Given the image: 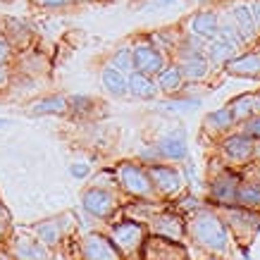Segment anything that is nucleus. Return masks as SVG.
<instances>
[{"label":"nucleus","instance_id":"obj_1","mask_svg":"<svg viewBox=\"0 0 260 260\" xmlns=\"http://www.w3.org/2000/svg\"><path fill=\"white\" fill-rule=\"evenodd\" d=\"M186 234L193 244L201 246L210 255H227L232 246V232L224 224L222 215L210 208H198L186 220Z\"/></svg>","mask_w":260,"mask_h":260},{"label":"nucleus","instance_id":"obj_2","mask_svg":"<svg viewBox=\"0 0 260 260\" xmlns=\"http://www.w3.org/2000/svg\"><path fill=\"white\" fill-rule=\"evenodd\" d=\"M146 224L139 220H124V222H115L110 227L112 244L117 246V251L122 253V258H132L146 246Z\"/></svg>","mask_w":260,"mask_h":260},{"label":"nucleus","instance_id":"obj_3","mask_svg":"<svg viewBox=\"0 0 260 260\" xmlns=\"http://www.w3.org/2000/svg\"><path fill=\"white\" fill-rule=\"evenodd\" d=\"M222 220L229 227L232 237L241 241H253L260 229V210H248L241 205H222Z\"/></svg>","mask_w":260,"mask_h":260},{"label":"nucleus","instance_id":"obj_4","mask_svg":"<svg viewBox=\"0 0 260 260\" xmlns=\"http://www.w3.org/2000/svg\"><path fill=\"white\" fill-rule=\"evenodd\" d=\"M117 184L134 198H155V186L150 181L148 167L139 162H122L117 167Z\"/></svg>","mask_w":260,"mask_h":260},{"label":"nucleus","instance_id":"obj_5","mask_svg":"<svg viewBox=\"0 0 260 260\" xmlns=\"http://www.w3.org/2000/svg\"><path fill=\"white\" fill-rule=\"evenodd\" d=\"M255 139H251L244 132H229L222 136L220 153L229 165H248L255 158Z\"/></svg>","mask_w":260,"mask_h":260},{"label":"nucleus","instance_id":"obj_6","mask_svg":"<svg viewBox=\"0 0 260 260\" xmlns=\"http://www.w3.org/2000/svg\"><path fill=\"white\" fill-rule=\"evenodd\" d=\"M81 208H84L91 217H95V220H110L112 215H115V210H117V196H115L112 189L95 184V186L84 191Z\"/></svg>","mask_w":260,"mask_h":260},{"label":"nucleus","instance_id":"obj_7","mask_svg":"<svg viewBox=\"0 0 260 260\" xmlns=\"http://www.w3.org/2000/svg\"><path fill=\"white\" fill-rule=\"evenodd\" d=\"M177 64H179V70L186 81H203L210 74V67H213L208 55H205V50L193 48L189 43H181L179 46V60H177Z\"/></svg>","mask_w":260,"mask_h":260},{"label":"nucleus","instance_id":"obj_8","mask_svg":"<svg viewBox=\"0 0 260 260\" xmlns=\"http://www.w3.org/2000/svg\"><path fill=\"white\" fill-rule=\"evenodd\" d=\"M79 251L81 260H122V253L112 244V239L108 234H101V232L86 234Z\"/></svg>","mask_w":260,"mask_h":260},{"label":"nucleus","instance_id":"obj_9","mask_svg":"<svg viewBox=\"0 0 260 260\" xmlns=\"http://www.w3.org/2000/svg\"><path fill=\"white\" fill-rule=\"evenodd\" d=\"M148 174L153 186H155V193H160V196H177L184 186V177L172 165H160V162L148 165Z\"/></svg>","mask_w":260,"mask_h":260},{"label":"nucleus","instance_id":"obj_10","mask_svg":"<svg viewBox=\"0 0 260 260\" xmlns=\"http://www.w3.org/2000/svg\"><path fill=\"white\" fill-rule=\"evenodd\" d=\"M150 232L162 241H174L179 244L186 237V220H181L174 213H155L150 217Z\"/></svg>","mask_w":260,"mask_h":260},{"label":"nucleus","instance_id":"obj_11","mask_svg":"<svg viewBox=\"0 0 260 260\" xmlns=\"http://www.w3.org/2000/svg\"><path fill=\"white\" fill-rule=\"evenodd\" d=\"M227 15L234 22V26L239 29V34L244 36L246 43L255 41L260 36V29H258V24H255V17H253V10L248 0H232L227 5Z\"/></svg>","mask_w":260,"mask_h":260},{"label":"nucleus","instance_id":"obj_12","mask_svg":"<svg viewBox=\"0 0 260 260\" xmlns=\"http://www.w3.org/2000/svg\"><path fill=\"white\" fill-rule=\"evenodd\" d=\"M134 55V72H143L148 77H155L162 67H165V55L158 46H153L148 41H141L132 48Z\"/></svg>","mask_w":260,"mask_h":260},{"label":"nucleus","instance_id":"obj_13","mask_svg":"<svg viewBox=\"0 0 260 260\" xmlns=\"http://www.w3.org/2000/svg\"><path fill=\"white\" fill-rule=\"evenodd\" d=\"M241 184V177L232 170H222L213 181H210V201L220 205H237V191Z\"/></svg>","mask_w":260,"mask_h":260},{"label":"nucleus","instance_id":"obj_14","mask_svg":"<svg viewBox=\"0 0 260 260\" xmlns=\"http://www.w3.org/2000/svg\"><path fill=\"white\" fill-rule=\"evenodd\" d=\"M220 31V15L213 12V10H201V12H193V15L186 19V34L189 36H196L201 41L215 39Z\"/></svg>","mask_w":260,"mask_h":260},{"label":"nucleus","instance_id":"obj_15","mask_svg":"<svg viewBox=\"0 0 260 260\" xmlns=\"http://www.w3.org/2000/svg\"><path fill=\"white\" fill-rule=\"evenodd\" d=\"M160 158L162 160H170V162H179V160H186L189 158V143H186V134L177 129V132H167L165 136H160L158 143Z\"/></svg>","mask_w":260,"mask_h":260},{"label":"nucleus","instance_id":"obj_16","mask_svg":"<svg viewBox=\"0 0 260 260\" xmlns=\"http://www.w3.org/2000/svg\"><path fill=\"white\" fill-rule=\"evenodd\" d=\"M227 74L232 77H241V79H260V50L251 53H237L227 64H224Z\"/></svg>","mask_w":260,"mask_h":260},{"label":"nucleus","instance_id":"obj_17","mask_svg":"<svg viewBox=\"0 0 260 260\" xmlns=\"http://www.w3.org/2000/svg\"><path fill=\"white\" fill-rule=\"evenodd\" d=\"M126 93H132L139 101H153L160 91L153 77L143 74V72H132L129 79H126Z\"/></svg>","mask_w":260,"mask_h":260},{"label":"nucleus","instance_id":"obj_18","mask_svg":"<svg viewBox=\"0 0 260 260\" xmlns=\"http://www.w3.org/2000/svg\"><path fill=\"white\" fill-rule=\"evenodd\" d=\"M234 126H237V119H234V115H232V110L227 105L208 112L203 119V129L208 134H229Z\"/></svg>","mask_w":260,"mask_h":260},{"label":"nucleus","instance_id":"obj_19","mask_svg":"<svg viewBox=\"0 0 260 260\" xmlns=\"http://www.w3.org/2000/svg\"><path fill=\"white\" fill-rule=\"evenodd\" d=\"M12 258L17 260H46V248L39 239L17 237L12 241Z\"/></svg>","mask_w":260,"mask_h":260},{"label":"nucleus","instance_id":"obj_20","mask_svg":"<svg viewBox=\"0 0 260 260\" xmlns=\"http://www.w3.org/2000/svg\"><path fill=\"white\" fill-rule=\"evenodd\" d=\"M158 79H155V84H158V91H162V93H179L181 88H184V74H181L179 64L172 62V64H165L162 70L155 74Z\"/></svg>","mask_w":260,"mask_h":260},{"label":"nucleus","instance_id":"obj_21","mask_svg":"<svg viewBox=\"0 0 260 260\" xmlns=\"http://www.w3.org/2000/svg\"><path fill=\"white\" fill-rule=\"evenodd\" d=\"M237 53H239V48L232 46V43L224 41L222 36H215V39H210L205 43V55H208L210 64H222V67H224Z\"/></svg>","mask_w":260,"mask_h":260},{"label":"nucleus","instance_id":"obj_22","mask_svg":"<svg viewBox=\"0 0 260 260\" xmlns=\"http://www.w3.org/2000/svg\"><path fill=\"white\" fill-rule=\"evenodd\" d=\"M126 77L122 70H117L115 64H105L101 72V84L103 88L108 91L110 95H115V98H122V95H126Z\"/></svg>","mask_w":260,"mask_h":260},{"label":"nucleus","instance_id":"obj_23","mask_svg":"<svg viewBox=\"0 0 260 260\" xmlns=\"http://www.w3.org/2000/svg\"><path fill=\"white\" fill-rule=\"evenodd\" d=\"M70 110V101L64 95H43L39 101H34L31 105V115L34 117H43V115H64Z\"/></svg>","mask_w":260,"mask_h":260},{"label":"nucleus","instance_id":"obj_24","mask_svg":"<svg viewBox=\"0 0 260 260\" xmlns=\"http://www.w3.org/2000/svg\"><path fill=\"white\" fill-rule=\"evenodd\" d=\"M227 108L232 110L234 119H237V124H241V122H246L251 115H255V112H258V108H255V93H241V95H237V98H232V101L227 103Z\"/></svg>","mask_w":260,"mask_h":260},{"label":"nucleus","instance_id":"obj_25","mask_svg":"<svg viewBox=\"0 0 260 260\" xmlns=\"http://www.w3.org/2000/svg\"><path fill=\"white\" fill-rule=\"evenodd\" d=\"M36 239H39L43 246L48 248H53V246L60 244V239H62V222L60 220H46V222H39L36 227Z\"/></svg>","mask_w":260,"mask_h":260},{"label":"nucleus","instance_id":"obj_26","mask_svg":"<svg viewBox=\"0 0 260 260\" xmlns=\"http://www.w3.org/2000/svg\"><path fill=\"white\" fill-rule=\"evenodd\" d=\"M237 205L248 208V210H260V181L241 179L237 191Z\"/></svg>","mask_w":260,"mask_h":260},{"label":"nucleus","instance_id":"obj_27","mask_svg":"<svg viewBox=\"0 0 260 260\" xmlns=\"http://www.w3.org/2000/svg\"><path fill=\"white\" fill-rule=\"evenodd\" d=\"M117 70H122L129 77L132 72H134V55H132V46H122L115 50V55H112V62Z\"/></svg>","mask_w":260,"mask_h":260},{"label":"nucleus","instance_id":"obj_28","mask_svg":"<svg viewBox=\"0 0 260 260\" xmlns=\"http://www.w3.org/2000/svg\"><path fill=\"white\" fill-rule=\"evenodd\" d=\"M241 132L248 134L251 139H255V141H260V112H255L246 122H241Z\"/></svg>","mask_w":260,"mask_h":260},{"label":"nucleus","instance_id":"obj_29","mask_svg":"<svg viewBox=\"0 0 260 260\" xmlns=\"http://www.w3.org/2000/svg\"><path fill=\"white\" fill-rule=\"evenodd\" d=\"M70 101V110H77V112H86L93 108V101L88 95H74V98H67Z\"/></svg>","mask_w":260,"mask_h":260},{"label":"nucleus","instance_id":"obj_30","mask_svg":"<svg viewBox=\"0 0 260 260\" xmlns=\"http://www.w3.org/2000/svg\"><path fill=\"white\" fill-rule=\"evenodd\" d=\"M139 160H141L143 165L148 167V165H155V162H160V153H158V148H155V143L150 146V148H143L141 153H139Z\"/></svg>","mask_w":260,"mask_h":260},{"label":"nucleus","instance_id":"obj_31","mask_svg":"<svg viewBox=\"0 0 260 260\" xmlns=\"http://www.w3.org/2000/svg\"><path fill=\"white\" fill-rule=\"evenodd\" d=\"M10 213H8V208L3 205V201H0V241H5V237L10 234Z\"/></svg>","mask_w":260,"mask_h":260},{"label":"nucleus","instance_id":"obj_32","mask_svg":"<svg viewBox=\"0 0 260 260\" xmlns=\"http://www.w3.org/2000/svg\"><path fill=\"white\" fill-rule=\"evenodd\" d=\"M88 172H91V167L86 162H72L70 165V174L74 179H84V177H88Z\"/></svg>","mask_w":260,"mask_h":260},{"label":"nucleus","instance_id":"obj_33","mask_svg":"<svg viewBox=\"0 0 260 260\" xmlns=\"http://www.w3.org/2000/svg\"><path fill=\"white\" fill-rule=\"evenodd\" d=\"M10 55H12V48H10V41L0 34V64H5L10 60Z\"/></svg>","mask_w":260,"mask_h":260},{"label":"nucleus","instance_id":"obj_34","mask_svg":"<svg viewBox=\"0 0 260 260\" xmlns=\"http://www.w3.org/2000/svg\"><path fill=\"white\" fill-rule=\"evenodd\" d=\"M70 3L72 0H34V5H39V8H64Z\"/></svg>","mask_w":260,"mask_h":260},{"label":"nucleus","instance_id":"obj_35","mask_svg":"<svg viewBox=\"0 0 260 260\" xmlns=\"http://www.w3.org/2000/svg\"><path fill=\"white\" fill-rule=\"evenodd\" d=\"M251 3V10H253V17H255V24L260 29V0H248Z\"/></svg>","mask_w":260,"mask_h":260},{"label":"nucleus","instance_id":"obj_36","mask_svg":"<svg viewBox=\"0 0 260 260\" xmlns=\"http://www.w3.org/2000/svg\"><path fill=\"white\" fill-rule=\"evenodd\" d=\"M8 70H5V67H3V64H0V91H3V88L8 86Z\"/></svg>","mask_w":260,"mask_h":260},{"label":"nucleus","instance_id":"obj_37","mask_svg":"<svg viewBox=\"0 0 260 260\" xmlns=\"http://www.w3.org/2000/svg\"><path fill=\"white\" fill-rule=\"evenodd\" d=\"M155 8H167V5H172V3H177V0H150Z\"/></svg>","mask_w":260,"mask_h":260},{"label":"nucleus","instance_id":"obj_38","mask_svg":"<svg viewBox=\"0 0 260 260\" xmlns=\"http://www.w3.org/2000/svg\"><path fill=\"white\" fill-rule=\"evenodd\" d=\"M0 260H12V255H10V253H5L3 248H0Z\"/></svg>","mask_w":260,"mask_h":260},{"label":"nucleus","instance_id":"obj_39","mask_svg":"<svg viewBox=\"0 0 260 260\" xmlns=\"http://www.w3.org/2000/svg\"><path fill=\"white\" fill-rule=\"evenodd\" d=\"M10 124V119H5V117H0V129H3V126H8Z\"/></svg>","mask_w":260,"mask_h":260},{"label":"nucleus","instance_id":"obj_40","mask_svg":"<svg viewBox=\"0 0 260 260\" xmlns=\"http://www.w3.org/2000/svg\"><path fill=\"white\" fill-rule=\"evenodd\" d=\"M255 108H258V112H260V91L255 93Z\"/></svg>","mask_w":260,"mask_h":260},{"label":"nucleus","instance_id":"obj_41","mask_svg":"<svg viewBox=\"0 0 260 260\" xmlns=\"http://www.w3.org/2000/svg\"><path fill=\"white\" fill-rule=\"evenodd\" d=\"M198 5H208V3H213V0H196Z\"/></svg>","mask_w":260,"mask_h":260},{"label":"nucleus","instance_id":"obj_42","mask_svg":"<svg viewBox=\"0 0 260 260\" xmlns=\"http://www.w3.org/2000/svg\"><path fill=\"white\" fill-rule=\"evenodd\" d=\"M205 260H220V258H217V255H210V258H205Z\"/></svg>","mask_w":260,"mask_h":260},{"label":"nucleus","instance_id":"obj_43","mask_svg":"<svg viewBox=\"0 0 260 260\" xmlns=\"http://www.w3.org/2000/svg\"><path fill=\"white\" fill-rule=\"evenodd\" d=\"M5 3H8V0H5Z\"/></svg>","mask_w":260,"mask_h":260}]
</instances>
